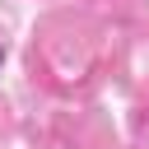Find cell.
<instances>
[{
  "mask_svg": "<svg viewBox=\"0 0 149 149\" xmlns=\"http://www.w3.org/2000/svg\"><path fill=\"white\" fill-rule=\"evenodd\" d=\"M0 61H5V51H0Z\"/></svg>",
  "mask_w": 149,
  "mask_h": 149,
  "instance_id": "cell-1",
  "label": "cell"
}]
</instances>
